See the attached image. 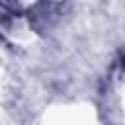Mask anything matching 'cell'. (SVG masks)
<instances>
[{
	"instance_id": "1",
	"label": "cell",
	"mask_w": 125,
	"mask_h": 125,
	"mask_svg": "<svg viewBox=\"0 0 125 125\" xmlns=\"http://www.w3.org/2000/svg\"><path fill=\"white\" fill-rule=\"evenodd\" d=\"M16 20H18V14H16L12 8L0 4V33H2V35L10 33V31L14 29Z\"/></svg>"
}]
</instances>
